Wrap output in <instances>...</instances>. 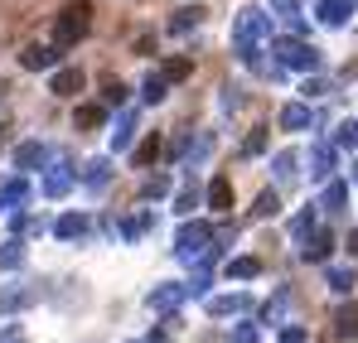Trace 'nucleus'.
<instances>
[{
    "label": "nucleus",
    "instance_id": "1",
    "mask_svg": "<svg viewBox=\"0 0 358 343\" xmlns=\"http://www.w3.org/2000/svg\"><path fill=\"white\" fill-rule=\"evenodd\" d=\"M262 39H271V15L257 10V5H247L238 15V24H233V44H238L242 63H252V68L262 63V58H257V44H262Z\"/></svg>",
    "mask_w": 358,
    "mask_h": 343
},
{
    "label": "nucleus",
    "instance_id": "2",
    "mask_svg": "<svg viewBox=\"0 0 358 343\" xmlns=\"http://www.w3.org/2000/svg\"><path fill=\"white\" fill-rule=\"evenodd\" d=\"M87 29H92V0H68L54 15V44L59 49H73Z\"/></svg>",
    "mask_w": 358,
    "mask_h": 343
},
{
    "label": "nucleus",
    "instance_id": "3",
    "mask_svg": "<svg viewBox=\"0 0 358 343\" xmlns=\"http://www.w3.org/2000/svg\"><path fill=\"white\" fill-rule=\"evenodd\" d=\"M208 247H213V228H208V223H184L179 237H175V256L189 261V266H199V261L208 256Z\"/></svg>",
    "mask_w": 358,
    "mask_h": 343
},
{
    "label": "nucleus",
    "instance_id": "4",
    "mask_svg": "<svg viewBox=\"0 0 358 343\" xmlns=\"http://www.w3.org/2000/svg\"><path fill=\"white\" fill-rule=\"evenodd\" d=\"M271 54H276L281 68H300V73H315V68H320V54H315L310 44H300V39H276Z\"/></svg>",
    "mask_w": 358,
    "mask_h": 343
},
{
    "label": "nucleus",
    "instance_id": "5",
    "mask_svg": "<svg viewBox=\"0 0 358 343\" xmlns=\"http://www.w3.org/2000/svg\"><path fill=\"white\" fill-rule=\"evenodd\" d=\"M29 179L24 174H15V179H0V213H15V208H24L29 203Z\"/></svg>",
    "mask_w": 358,
    "mask_h": 343
},
{
    "label": "nucleus",
    "instance_id": "6",
    "mask_svg": "<svg viewBox=\"0 0 358 343\" xmlns=\"http://www.w3.org/2000/svg\"><path fill=\"white\" fill-rule=\"evenodd\" d=\"M39 300V286H0V314H20Z\"/></svg>",
    "mask_w": 358,
    "mask_h": 343
},
{
    "label": "nucleus",
    "instance_id": "7",
    "mask_svg": "<svg viewBox=\"0 0 358 343\" xmlns=\"http://www.w3.org/2000/svg\"><path fill=\"white\" fill-rule=\"evenodd\" d=\"M44 165H49V145H44V140H24V145L15 150V170L20 174L44 170Z\"/></svg>",
    "mask_w": 358,
    "mask_h": 343
},
{
    "label": "nucleus",
    "instance_id": "8",
    "mask_svg": "<svg viewBox=\"0 0 358 343\" xmlns=\"http://www.w3.org/2000/svg\"><path fill=\"white\" fill-rule=\"evenodd\" d=\"M20 63H24L29 73H49V68L59 63V44H29V49L20 54Z\"/></svg>",
    "mask_w": 358,
    "mask_h": 343
},
{
    "label": "nucleus",
    "instance_id": "9",
    "mask_svg": "<svg viewBox=\"0 0 358 343\" xmlns=\"http://www.w3.org/2000/svg\"><path fill=\"white\" fill-rule=\"evenodd\" d=\"M184 300H189V290H184V286H155L145 305H150V309H160V314H175Z\"/></svg>",
    "mask_w": 358,
    "mask_h": 343
},
{
    "label": "nucleus",
    "instance_id": "10",
    "mask_svg": "<svg viewBox=\"0 0 358 343\" xmlns=\"http://www.w3.org/2000/svg\"><path fill=\"white\" fill-rule=\"evenodd\" d=\"M49 92H54V97H78V92H83V68H59V73L49 78Z\"/></svg>",
    "mask_w": 358,
    "mask_h": 343
},
{
    "label": "nucleus",
    "instance_id": "11",
    "mask_svg": "<svg viewBox=\"0 0 358 343\" xmlns=\"http://www.w3.org/2000/svg\"><path fill=\"white\" fill-rule=\"evenodd\" d=\"M54 232H59V242H83V237L92 232V223H87L83 213H63L59 223H54Z\"/></svg>",
    "mask_w": 358,
    "mask_h": 343
},
{
    "label": "nucleus",
    "instance_id": "12",
    "mask_svg": "<svg viewBox=\"0 0 358 343\" xmlns=\"http://www.w3.org/2000/svg\"><path fill=\"white\" fill-rule=\"evenodd\" d=\"M310 174H315V179H329V174H334V145H324V140L310 145Z\"/></svg>",
    "mask_w": 358,
    "mask_h": 343
},
{
    "label": "nucleus",
    "instance_id": "13",
    "mask_svg": "<svg viewBox=\"0 0 358 343\" xmlns=\"http://www.w3.org/2000/svg\"><path fill=\"white\" fill-rule=\"evenodd\" d=\"M329 251H334V237H329V232H310V237H305V247H300V256H305V261H324Z\"/></svg>",
    "mask_w": 358,
    "mask_h": 343
},
{
    "label": "nucleus",
    "instance_id": "14",
    "mask_svg": "<svg viewBox=\"0 0 358 343\" xmlns=\"http://www.w3.org/2000/svg\"><path fill=\"white\" fill-rule=\"evenodd\" d=\"M199 24H203V10H199V5H184V10L170 15V34H189V29H199Z\"/></svg>",
    "mask_w": 358,
    "mask_h": 343
},
{
    "label": "nucleus",
    "instance_id": "15",
    "mask_svg": "<svg viewBox=\"0 0 358 343\" xmlns=\"http://www.w3.org/2000/svg\"><path fill=\"white\" fill-rule=\"evenodd\" d=\"M344 203H349V184H324V194H320V208L324 213H344Z\"/></svg>",
    "mask_w": 358,
    "mask_h": 343
},
{
    "label": "nucleus",
    "instance_id": "16",
    "mask_svg": "<svg viewBox=\"0 0 358 343\" xmlns=\"http://www.w3.org/2000/svg\"><path fill=\"white\" fill-rule=\"evenodd\" d=\"M102 121H107V102H102V107H97V102H87V107H78V112H73V126H78V131H97Z\"/></svg>",
    "mask_w": 358,
    "mask_h": 343
},
{
    "label": "nucleus",
    "instance_id": "17",
    "mask_svg": "<svg viewBox=\"0 0 358 343\" xmlns=\"http://www.w3.org/2000/svg\"><path fill=\"white\" fill-rule=\"evenodd\" d=\"M68 189H73V174H68V165H54V170L44 174V194H49V198H63Z\"/></svg>",
    "mask_w": 358,
    "mask_h": 343
},
{
    "label": "nucleus",
    "instance_id": "18",
    "mask_svg": "<svg viewBox=\"0 0 358 343\" xmlns=\"http://www.w3.org/2000/svg\"><path fill=\"white\" fill-rule=\"evenodd\" d=\"M107 179H112V160H87L83 165V184L87 189H107Z\"/></svg>",
    "mask_w": 358,
    "mask_h": 343
},
{
    "label": "nucleus",
    "instance_id": "19",
    "mask_svg": "<svg viewBox=\"0 0 358 343\" xmlns=\"http://www.w3.org/2000/svg\"><path fill=\"white\" fill-rule=\"evenodd\" d=\"M20 266H24V242L20 237L0 242V271H20Z\"/></svg>",
    "mask_w": 358,
    "mask_h": 343
},
{
    "label": "nucleus",
    "instance_id": "20",
    "mask_svg": "<svg viewBox=\"0 0 358 343\" xmlns=\"http://www.w3.org/2000/svg\"><path fill=\"white\" fill-rule=\"evenodd\" d=\"M334 334H339V339H358V305H344V309L334 314Z\"/></svg>",
    "mask_w": 358,
    "mask_h": 343
},
{
    "label": "nucleus",
    "instance_id": "21",
    "mask_svg": "<svg viewBox=\"0 0 358 343\" xmlns=\"http://www.w3.org/2000/svg\"><path fill=\"white\" fill-rule=\"evenodd\" d=\"M349 10H354V0H320V20L324 24H344Z\"/></svg>",
    "mask_w": 358,
    "mask_h": 343
},
{
    "label": "nucleus",
    "instance_id": "22",
    "mask_svg": "<svg viewBox=\"0 0 358 343\" xmlns=\"http://www.w3.org/2000/svg\"><path fill=\"white\" fill-rule=\"evenodd\" d=\"M281 126H286V131H305V126H310V107H305V102L281 107Z\"/></svg>",
    "mask_w": 358,
    "mask_h": 343
},
{
    "label": "nucleus",
    "instance_id": "23",
    "mask_svg": "<svg viewBox=\"0 0 358 343\" xmlns=\"http://www.w3.org/2000/svg\"><path fill=\"white\" fill-rule=\"evenodd\" d=\"M208 203H213L218 213H228V208H233V184H228V179H213V184H208Z\"/></svg>",
    "mask_w": 358,
    "mask_h": 343
},
{
    "label": "nucleus",
    "instance_id": "24",
    "mask_svg": "<svg viewBox=\"0 0 358 343\" xmlns=\"http://www.w3.org/2000/svg\"><path fill=\"white\" fill-rule=\"evenodd\" d=\"M247 305H252L247 295H223V300H208V314L223 319V314H238V309H247Z\"/></svg>",
    "mask_w": 358,
    "mask_h": 343
},
{
    "label": "nucleus",
    "instance_id": "25",
    "mask_svg": "<svg viewBox=\"0 0 358 343\" xmlns=\"http://www.w3.org/2000/svg\"><path fill=\"white\" fill-rule=\"evenodd\" d=\"M131 136H136V112H126L117 121V131H112V150H126V145H131Z\"/></svg>",
    "mask_w": 358,
    "mask_h": 343
},
{
    "label": "nucleus",
    "instance_id": "26",
    "mask_svg": "<svg viewBox=\"0 0 358 343\" xmlns=\"http://www.w3.org/2000/svg\"><path fill=\"white\" fill-rule=\"evenodd\" d=\"M257 271H262L257 256H238V261H228V276H233V281H252Z\"/></svg>",
    "mask_w": 358,
    "mask_h": 343
},
{
    "label": "nucleus",
    "instance_id": "27",
    "mask_svg": "<svg viewBox=\"0 0 358 343\" xmlns=\"http://www.w3.org/2000/svg\"><path fill=\"white\" fill-rule=\"evenodd\" d=\"M296 165H300L296 150H281V155L271 160V170H276V179H281V184H286V179H296Z\"/></svg>",
    "mask_w": 358,
    "mask_h": 343
},
{
    "label": "nucleus",
    "instance_id": "28",
    "mask_svg": "<svg viewBox=\"0 0 358 343\" xmlns=\"http://www.w3.org/2000/svg\"><path fill=\"white\" fill-rule=\"evenodd\" d=\"M165 87H170V78H165V73H150L145 87H141V97H145V102H165Z\"/></svg>",
    "mask_w": 358,
    "mask_h": 343
},
{
    "label": "nucleus",
    "instance_id": "29",
    "mask_svg": "<svg viewBox=\"0 0 358 343\" xmlns=\"http://www.w3.org/2000/svg\"><path fill=\"white\" fill-rule=\"evenodd\" d=\"M160 73H165L170 82H184V78L194 73V63H189V58H165V68H160Z\"/></svg>",
    "mask_w": 358,
    "mask_h": 343
},
{
    "label": "nucleus",
    "instance_id": "30",
    "mask_svg": "<svg viewBox=\"0 0 358 343\" xmlns=\"http://www.w3.org/2000/svg\"><path fill=\"white\" fill-rule=\"evenodd\" d=\"M102 102H107V107H121V102H126V82H121V78H107V82H102Z\"/></svg>",
    "mask_w": 358,
    "mask_h": 343
},
{
    "label": "nucleus",
    "instance_id": "31",
    "mask_svg": "<svg viewBox=\"0 0 358 343\" xmlns=\"http://www.w3.org/2000/svg\"><path fill=\"white\" fill-rule=\"evenodd\" d=\"M276 213H281V198H276V194L266 189V194L257 198V208H252V218H276Z\"/></svg>",
    "mask_w": 358,
    "mask_h": 343
},
{
    "label": "nucleus",
    "instance_id": "32",
    "mask_svg": "<svg viewBox=\"0 0 358 343\" xmlns=\"http://www.w3.org/2000/svg\"><path fill=\"white\" fill-rule=\"evenodd\" d=\"M271 10H276L291 29H300V5H296V0H271Z\"/></svg>",
    "mask_w": 358,
    "mask_h": 343
},
{
    "label": "nucleus",
    "instance_id": "33",
    "mask_svg": "<svg viewBox=\"0 0 358 343\" xmlns=\"http://www.w3.org/2000/svg\"><path fill=\"white\" fill-rule=\"evenodd\" d=\"M286 305H291V295H286V290H276V300H271V305L262 309V319H266V324H276V319L286 314Z\"/></svg>",
    "mask_w": 358,
    "mask_h": 343
},
{
    "label": "nucleus",
    "instance_id": "34",
    "mask_svg": "<svg viewBox=\"0 0 358 343\" xmlns=\"http://www.w3.org/2000/svg\"><path fill=\"white\" fill-rule=\"evenodd\" d=\"M334 145H344V150H354V145H358V121H344V126L334 131Z\"/></svg>",
    "mask_w": 358,
    "mask_h": 343
},
{
    "label": "nucleus",
    "instance_id": "35",
    "mask_svg": "<svg viewBox=\"0 0 358 343\" xmlns=\"http://www.w3.org/2000/svg\"><path fill=\"white\" fill-rule=\"evenodd\" d=\"M160 194H170V174H155V179H145V189H141V198H160Z\"/></svg>",
    "mask_w": 358,
    "mask_h": 343
},
{
    "label": "nucleus",
    "instance_id": "36",
    "mask_svg": "<svg viewBox=\"0 0 358 343\" xmlns=\"http://www.w3.org/2000/svg\"><path fill=\"white\" fill-rule=\"evenodd\" d=\"M310 232H315V213H300L296 223H291V237H296V242H305Z\"/></svg>",
    "mask_w": 358,
    "mask_h": 343
},
{
    "label": "nucleus",
    "instance_id": "37",
    "mask_svg": "<svg viewBox=\"0 0 358 343\" xmlns=\"http://www.w3.org/2000/svg\"><path fill=\"white\" fill-rule=\"evenodd\" d=\"M155 155H160V140L150 136V140H145V145L136 150V165H155Z\"/></svg>",
    "mask_w": 358,
    "mask_h": 343
},
{
    "label": "nucleus",
    "instance_id": "38",
    "mask_svg": "<svg viewBox=\"0 0 358 343\" xmlns=\"http://www.w3.org/2000/svg\"><path fill=\"white\" fill-rule=\"evenodd\" d=\"M242 150H247V155H262V150H266V131H252V136H247V145H242Z\"/></svg>",
    "mask_w": 358,
    "mask_h": 343
},
{
    "label": "nucleus",
    "instance_id": "39",
    "mask_svg": "<svg viewBox=\"0 0 358 343\" xmlns=\"http://www.w3.org/2000/svg\"><path fill=\"white\" fill-rule=\"evenodd\" d=\"M349 286H354V276H349V271H329V290H339V295H344Z\"/></svg>",
    "mask_w": 358,
    "mask_h": 343
},
{
    "label": "nucleus",
    "instance_id": "40",
    "mask_svg": "<svg viewBox=\"0 0 358 343\" xmlns=\"http://www.w3.org/2000/svg\"><path fill=\"white\" fill-rule=\"evenodd\" d=\"M0 343H29V339H24L20 324H5V329H0Z\"/></svg>",
    "mask_w": 358,
    "mask_h": 343
},
{
    "label": "nucleus",
    "instance_id": "41",
    "mask_svg": "<svg viewBox=\"0 0 358 343\" xmlns=\"http://www.w3.org/2000/svg\"><path fill=\"white\" fill-rule=\"evenodd\" d=\"M233 343H257V324H238L233 329Z\"/></svg>",
    "mask_w": 358,
    "mask_h": 343
},
{
    "label": "nucleus",
    "instance_id": "42",
    "mask_svg": "<svg viewBox=\"0 0 358 343\" xmlns=\"http://www.w3.org/2000/svg\"><path fill=\"white\" fill-rule=\"evenodd\" d=\"M194 203H199V194H194V189H184V194H179V198H175V208H179V213H189Z\"/></svg>",
    "mask_w": 358,
    "mask_h": 343
},
{
    "label": "nucleus",
    "instance_id": "43",
    "mask_svg": "<svg viewBox=\"0 0 358 343\" xmlns=\"http://www.w3.org/2000/svg\"><path fill=\"white\" fill-rule=\"evenodd\" d=\"M281 343H305V329H296V324H291V329H281Z\"/></svg>",
    "mask_w": 358,
    "mask_h": 343
},
{
    "label": "nucleus",
    "instance_id": "44",
    "mask_svg": "<svg viewBox=\"0 0 358 343\" xmlns=\"http://www.w3.org/2000/svg\"><path fill=\"white\" fill-rule=\"evenodd\" d=\"M349 251H358V232H354V237H349Z\"/></svg>",
    "mask_w": 358,
    "mask_h": 343
},
{
    "label": "nucleus",
    "instance_id": "45",
    "mask_svg": "<svg viewBox=\"0 0 358 343\" xmlns=\"http://www.w3.org/2000/svg\"><path fill=\"white\" fill-rule=\"evenodd\" d=\"M0 145H5V121H0Z\"/></svg>",
    "mask_w": 358,
    "mask_h": 343
},
{
    "label": "nucleus",
    "instance_id": "46",
    "mask_svg": "<svg viewBox=\"0 0 358 343\" xmlns=\"http://www.w3.org/2000/svg\"><path fill=\"white\" fill-rule=\"evenodd\" d=\"M354 179H358V165H354Z\"/></svg>",
    "mask_w": 358,
    "mask_h": 343
}]
</instances>
